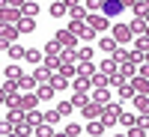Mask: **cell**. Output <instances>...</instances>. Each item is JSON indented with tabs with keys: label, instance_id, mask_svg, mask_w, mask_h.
Listing matches in <instances>:
<instances>
[{
	"label": "cell",
	"instance_id": "6da1fadb",
	"mask_svg": "<svg viewBox=\"0 0 149 137\" xmlns=\"http://www.w3.org/2000/svg\"><path fill=\"white\" fill-rule=\"evenodd\" d=\"M84 24H90L95 33H104V30H110V27H113V24H110V18H107V15H98V12L86 15V21H84Z\"/></svg>",
	"mask_w": 149,
	"mask_h": 137
},
{
	"label": "cell",
	"instance_id": "7a4b0ae2",
	"mask_svg": "<svg viewBox=\"0 0 149 137\" xmlns=\"http://www.w3.org/2000/svg\"><path fill=\"white\" fill-rule=\"evenodd\" d=\"M24 12H18L15 6H0V24H18Z\"/></svg>",
	"mask_w": 149,
	"mask_h": 137
},
{
	"label": "cell",
	"instance_id": "3957f363",
	"mask_svg": "<svg viewBox=\"0 0 149 137\" xmlns=\"http://www.w3.org/2000/svg\"><path fill=\"white\" fill-rule=\"evenodd\" d=\"M119 113H122L119 104H104V107H102V119H104V125H113V122H119Z\"/></svg>",
	"mask_w": 149,
	"mask_h": 137
},
{
	"label": "cell",
	"instance_id": "277c9868",
	"mask_svg": "<svg viewBox=\"0 0 149 137\" xmlns=\"http://www.w3.org/2000/svg\"><path fill=\"white\" fill-rule=\"evenodd\" d=\"M54 39L63 45V48H78V36H74L72 30H57V33H54Z\"/></svg>",
	"mask_w": 149,
	"mask_h": 137
},
{
	"label": "cell",
	"instance_id": "5b68a950",
	"mask_svg": "<svg viewBox=\"0 0 149 137\" xmlns=\"http://www.w3.org/2000/svg\"><path fill=\"white\" fill-rule=\"evenodd\" d=\"M122 9L125 6H122L119 0H102V15H107V18H116Z\"/></svg>",
	"mask_w": 149,
	"mask_h": 137
},
{
	"label": "cell",
	"instance_id": "8992f818",
	"mask_svg": "<svg viewBox=\"0 0 149 137\" xmlns=\"http://www.w3.org/2000/svg\"><path fill=\"white\" fill-rule=\"evenodd\" d=\"M131 27H128V24H113V39L119 42V45H125V42H131Z\"/></svg>",
	"mask_w": 149,
	"mask_h": 137
},
{
	"label": "cell",
	"instance_id": "52a82bcc",
	"mask_svg": "<svg viewBox=\"0 0 149 137\" xmlns=\"http://www.w3.org/2000/svg\"><path fill=\"white\" fill-rule=\"evenodd\" d=\"M69 18L72 21H86V6H81V3H69Z\"/></svg>",
	"mask_w": 149,
	"mask_h": 137
},
{
	"label": "cell",
	"instance_id": "ba28073f",
	"mask_svg": "<svg viewBox=\"0 0 149 137\" xmlns=\"http://www.w3.org/2000/svg\"><path fill=\"white\" fill-rule=\"evenodd\" d=\"M102 107H104V104H98V102H86L81 110H84L86 119H95V116H102Z\"/></svg>",
	"mask_w": 149,
	"mask_h": 137
},
{
	"label": "cell",
	"instance_id": "9c48e42d",
	"mask_svg": "<svg viewBox=\"0 0 149 137\" xmlns=\"http://www.w3.org/2000/svg\"><path fill=\"white\" fill-rule=\"evenodd\" d=\"M48 83H51L54 90L60 92V90H66V86H69V78H66L63 72H54V74H51V81H48Z\"/></svg>",
	"mask_w": 149,
	"mask_h": 137
},
{
	"label": "cell",
	"instance_id": "30bf717a",
	"mask_svg": "<svg viewBox=\"0 0 149 137\" xmlns=\"http://www.w3.org/2000/svg\"><path fill=\"white\" fill-rule=\"evenodd\" d=\"M134 66H137V63H131V60H125V63H119V74H122V78H125V81H131L134 78V74H137V69H134Z\"/></svg>",
	"mask_w": 149,
	"mask_h": 137
},
{
	"label": "cell",
	"instance_id": "8fae6325",
	"mask_svg": "<svg viewBox=\"0 0 149 137\" xmlns=\"http://www.w3.org/2000/svg\"><path fill=\"white\" fill-rule=\"evenodd\" d=\"M0 36H3V39H9V42H15L18 36H21V30L12 27V24H0Z\"/></svg>",
	"mask_w": 149,
	"mask_h": 137
},
{
	"label": "cell",
	"instance_id": "7c38bea8",
	"mask_svg": "<svg viewBox=\"0 0 149 137\" xmlns=\"http://www.w3.org/2000/svg\"><path fill=\"white\" fill-rule=\"evenodd\" d=\"M98 48H102L104 54H113L116 48H119V42L113 39V36H102V42H98Z\"/></svg>",
	"mask_w": 149,
	"mask_h": 137
},
{
	"label": "cell",
	"instance_id": "4fadbf2b",
	"mask_svg": "<svg viewBox=\"0 0 149 137\" xmlns=\"http://www.w3.org/2000/svg\"><path fill=\"white\" fill-rule=\"evenodd\" d=\"M42 119H45V116H42L39 110H36V107H33V110H27V113H24V122H27L30 128H36V125H42Z\"/></svg>",
	"mask_w": 149,
	"mask_h": 137
},
{
	"label": "cell",
	"instance_id": "5bb4252c",
	"mask_svg": "<svg viewBox=\"0 0 149 137\" xmlns=\"http://www.w3.org/2000/svg\"><path fill=\"white\" fill-rule=\"evenodd\" d=\"M60 15H69V3L66 0H54L51 3V18H60Z\"/></svg>",
	"mask_w": 149,
	"mask_h": 137
},
{
	"label": "cell",
	"instance_id": "9a60e30c",
	"mask_svg": "<svg viewBox=\"0 0 149 137\" xmlns=\"http://www.w3.org/2000/svg\"><path fill=\"white\" fill-rule=\"evenodd\" d=\"M39 102H42V98H39V95H36V92L30 90V95H21V110H33Z\"/></svg>",
	"mask_w": 149,
	"mask_h": 137
},
{
	"label": "cell",
	"instance_id": "2e32d148",
	"mask_svg": "<svg viewBox=\"0 0 149 137\" xmlns=\"http://www.w3.org/2000/svg\"><path fill=\"white\" fill-rule=\"evenodd\" d=\"M24 60H27L30 66H39L45 60V51H36V48H27V54H24Z\"/></svg>",
	"mask_w": 149,
	"mask_h": 137
},
{
	"label": "cell",
	"instance_id": "e0dca14e",
	"mask_svg": "<svg viewBox=\"0 0 149 137\" xmlns=\"http://www.w3.org/2000/svg\"><path fill=\"white\" fill-rule=\"evenodd\" d=\"M131 102H134V107H137L140 113H149V95H146V92H137Z\"/></svg>",
	"mask_w": 149,
	"mask_h": 137
},
{
	"label": "cell",
	"instance_id": "ac0fdd59",
	"mask_svg": "<svg viewBox=\"0 0 149 137\" xmlns=\"http://www.w3.org/2000/svg\"><path fill=\"white\" fill-rule=\"evenodd\" d=\"M78 74H84V78H93V74H95L93 60H81V63H78Z\"/></svg>",
	"mask_w": 149,
	"mask_h": 137
},
{
	"label": "cell",
	"instance_id": "d6986e66",
	"mask_svg": "<svg viewBox=\"0 0 149 137\" xmlns=\"http://www.w3.org/2000/svg\"><path fill=\"white\" fill-rule=\"evenodd\" d=\"M33 74H36V78H39V83H48V81H51V74H54V72L48 69L45 63H39V66H36V72H33Z\"/></svg>",
	"mask_w": 149,
	"mask_h": 137
},
{
	"label": "cell",
	"instance_id": "ffe728a7",
	"mask_svg": "<svg viewBox=\"0 0 149 137\" xmlns=\"http://www.w3.org/2000/svg\"><path fill=\"white\" fill-rule=\"evenodd\" d=\"M131 86H134L137 92H149V78H143V74H134V78H131Z\"/></svg>",
	"mask_w": 149,
	"mask_h": 137
},
{
	"label": "cell",
	"instance_id": "44dd1931",
	"mask_svg": "<svg viewBox=\"0 0 149 137\" xmlns=\"http://www.w3.org/2000/svg\"><path fill=\"white\" fill-rule=\"evenodd\" d=\"M18 30H21V33H33V30H36V18H30V15H21V21H18Z\"/></svg>",
	"mask_w": 149,
	"mask_h": 137
},
{
	"label": "cell",
	"instance_id": "7402d4cb",
	"mask_svg": "<svg viewBox=\"0 0 149 137\" xmlns=\"http://www.w3.org/2000/svg\"><path fill=\"white\" fill-rule=\"evenodd\" d=\"M6 78H9V81H21V78H24V69H21L18 63H9V66H6Z\"/></svg>",
	"mask_w": 149,
	"mask_h": 137
},
{
	"label": "cell",
	"instance_id": "603a6c76",
	"mask_svg": "<svg viewBox=\"0 0 149 137\" xmlns=\"http://www.w3.org/2000/svg\"><path fill=\"white\" fill-rule=\"evenodd\" d=\"M54 92H57V90H54V86H51V83H42V86H39V90H36V95H39V98H42V102H51V98H54Z\"/></svg>",
	"mask_w": 149,
	"mask_h": 137
},
{
	"label": "cell",
	"instance_id": "cb8c5ba5",
	"mask_svg": "<svg viewBox=\"0 0 149 137\" xmlns=\"http://www.w3.org/2000/svg\"><path fill=\"white\" fill-rule=\"evenodd\" d=\"M93 102H98V104H107V102H110V92H107V86H95V92H93Z\"/></svg>",
	"mask_w": 149,
	"mask_h": 137
},
{
	"label": "cell",
	"instance_id": "d4e9b609",
	"mask_svg": "<svg viewBox=\"0 0 149 137\" xmlns=\"http://www.w3.org/2000/svg\"><path fill=\"white\" fill-rule=\"evenodd\" d=\"M60 51H63V45H60L57 39L45 42V57H60Z\"/></svg>",
	"mask_w": 149,
	"mask_h": 137
},
{
	"label": "cell",
	"instance_id": "484cf974",
	"mask_svg": "<svg viewBox=\"0 0 149 137\" xmlns=\"http://www.w3.org/2000/svg\"><path fill=\"white\" fill-rule=\"evenodd\" d=\"M78 60V48H63L60 51V63H74Z\"/></svg>",
	"mask_w": 149,
	"mask_h": 137
},
{
	"label": "cell",
	"instance_id": "4316f807",
	"mask_svg": "<svg viewBox=\"0 0 149 137\" xmlns=\"http://www.w3.org/2000/svg\"><path fill=\"white\" fill-rule=\"evenodd\" d=\"M119 125H122V128L137 125V116H134V113H128V110H122V113H119Z\"/></svg>",
	"mask_w": 149,
	"mask_h": 137
},
{
	"label": "cell",
	"instance_id": "83f0119b",
	"mask_svg": "<svg viewBox=\"0 0 149 137\" xmlns=\"http://www.w3.org/2000/svg\"><path fill=\"white\" fill-rule=\"evenodd\" d=\"M116 95L122 98V102H128V98H134V95H137V90H134V86H131V83H122Z\"/></svg>",
	"mask_w": 149,
	"mask_h": 137
},
{
	"label": "cell",
	"instance_id": "f1b7e54d",
	"mask_svg": "<svg viewBox=\"0 0 149 137\" xmlns=\"http://www.w3.org/2000/svg\"><path fill=\"white\" fill-rule=\"evenodd\" d=\"M128 27H131V33H134V36H143V33H146V18H134Z\"/></svg>",
	"mask_w": 149,
	"mask_h": 137
},
{
	"label": "cell",
	"instance_id": "f546056e",
	"mask_svg": "<svg viewBox=\"0 0 149 137\" xmlns=\"http://www.w3.org/2000/svg\"><path fill=\"white\" fill-rule=\"evenodd\" d=\"M18 83H21V90H36V83H39V78H36V74H24V78H21Z\"/></svg>",
	"mask_w": 149,
	"mask_h": 137
},
{
	"label": "cell",
	"instance_id": "4dcf8cb0",
	"mask_svg": "<svg viewBox=\"0 0 149 137\" xmlns=\"http://www.w3.org/2000/svg\"><path fill=\"white\" fill-rule=\"evenodd\" d=\"M12 60H24V54H27V48H21V45H15V42H12L9 45V51H6Z\"/></svg>",
	"mask_w": 149,
	"mask_h": 137
},
{
	"label": "cell",
	"instance_id": "1f68e13d",
	"mask_svg": "<svg viewBox=\"0 0 149 137\" xmlns=\"http://www.w3.org/2000/svg\"><path fill=\"white\" fill-rule=\"evenodd\" d=\"M131 9H134V18H146V15H149V6H146V0H137V3H134Z\"/></svg>",
	"mask_w": 149,
	"mask_h": 137
},
{
	"label": "cell",
	"instance_id": "d6a6232c",
	"mask_svg": "<svg viewBox=\"0 0 149 137\" xmlns=\"http://www.w3.org/2000/svg\"><path fill=\"white\" fill-rule=\"evenodd\" d=\"M86 131H90V134H104V131H107V125H104V119H102V122L93 119L90 125H86Z\"/></svg>",
	"mask_w": 149,
	"mask_h": 137
},
{
	"label": "cell",
	"instance_id": "836d02e7",
	"mask_svg": "<svg viewBox=\"0 0 149 137\" xmlns=\"http://www.w3.org/2000/svg\"><path fill=\"white\" fill-rule=\"evenodd\" d=\"M90 86H93V81L84 78V74H78V78H74V83H72V90H90Z\"/></svg>",
	"mask_w": 149,
	"mask_h": 137
},
{
	"label": "cell",
	"instance_id": "e575fe53",
	"mask_svg": "<svg viewBox=\"0 0 149 137\" xmlns=\"http://www.w3.org/2000/svg\"><path fill=\"white\" fill-rule=\"evenodd\" d=\"M90 81H93V86H110V74L102 72V74H93Z\"/></svg>",
	"mask_w": 149,
	"mask_h": 137
},
{
	"label": "cell",
	"instance_id": "d590c367",
	"mask_svg": "<svg viewBox=\"0 0 149 137\" xmlns=\"http://www.w3.org/2000/svg\"><path fill=\"white\" fill-rule=\"evenodd\" d=\"M116 69H119L116 57H113V60H104V63H102V72H104V74H116Z\"/></svg>",
	"mask_w": 149,
	"mask_h": 137
},
{
	"label": "cell",
	"instance_id": "8d00e7d4",
	"mask_svg": "<svg viewBox=\"0 0 149 137\" xmlns=\"http://www.w3.org/2000/svg\"><path fill=\"white\" fill-rule=\"evenodd\" d=\"M24 15H30V18H36V15H39V3H36V0H30V3H24Z\"/></svg>",
	"mask_w": 149,
	"mask_h": 137
},
{
	"label": "cell",
	"instance_id": "74e56055",
	"mask_svg": "<svg viewBox=\"0 0 149 137\" xmlns=\"http://www.w3.org/2000/svg\"><path fill=\"white\" fill-rule=\"evenodd\" d=\"M72 104H74V107H84V104H86V95H84V90H74V95H72Z\"/></svg>",
	"mask_w": 149,
	"mask_h": 137
},
{
	"label": "cell",
	"instance_id": "f35d334b",
	"mask_svg": "<svg viewBox=\"0 0 149 137\" xmlns=\"http://www.w3.org/2000/svg\"><path fill=\"white\" fill-rule=\"evenodd\" d=\"M60 119H63V116H60V110H57V107H54V110H48V113H45V122H51V125H57Z\"/></svg>",
	"mask_w": 149,
	"mask_h": 137
},
{
	"label": "cell",
	"instance_id": "ab89813d",
	"mask_svg": "<svg viewBox=\"0 0 149 137\" xmlns=\"http://www.w3.org/2000/svg\"><path fill=\"white\" fill-rule=\"evenodd\" d=\"M93 57H95L93 48H78V63H81V60H93Z\"/></svg>",
	"mask_w": 149,
	"mask_h": 137
},
{
	"label": "cell",
	"instance_id": "60d3db41",
	"mask_svg": "<svg viewBox=\"0 0 149 137\" xmlns=\"http://www.w3.org/2000/svg\"><path fill=\"white\" fill-rule=\"evenodd\" d=\"M57 110H60V116H69L72 110H74V104H72V102H60V104H57Z\"/></svg>",
	"mask_w": 149,
	"mask_h": 137
},
{
	"label": "cell",
	"instance_id": "b9f144b4",
	"mask_svg": "<svg viewBox=\"0 0 149 137\" xmlns=\"http://www.w3.org/2000/svg\"><path fill=\"white\" fill-rule=\"evenodd\" d=\"M149 48V36L143 33V36H137V51H146Z\"/></svg>",
	"mask_w": 149,
	"mask_h": 137
},
{
	"label": "cell",
	"instance_id": "7bdbcfd3",
	"mask_svg": "<svg viewBox=\"0 0 149 137\" xmlns=\"http://www.w3.org/2000/svg\"><path fill=\"white\" fill-rule=\"evenodd\" d=\"M81 131H84V128L78 125V122H72V125H66V134H69V137H74V134H81Z\"/></svg>",
	"mask_w": 149,
	"mask_h": 137
},
{
	"label": "cell",
	"instance_id": "ee69618b",
	"mask_svg": "<svg viewBox=\"0 0 149 137\" xmlns=\"http://www.w3.org/2000/svg\"><path fill=\"white\" fill-rule=\"evenodd\" d=\"M84 6L90 12H95V9H102V0H84Z\"/></svg>",
	"mask_w": 149,
	"mask_h": 137
},
{
	"label": "cell",
	"instance_id": "f6af8a7d",
	"mask_svg": "<svg viewBox=\"0 0 149 137\" xmlns=\"http://www.w3.org/2000/svg\"><path fill=\"white\" fill-rule=\"evenodd\" d=\"M137 122H140V128H146V131H149V113H140V116H137Z\"/></svg>",
	"mask_w": 149,
	"mask_h": 137
},
{
	"label": "cell",
	"instance_id": "bcb514c9",
	"mask_svg": "<svg viewBox=\"0 0 149 137\" xmlns=\"http://www.w3.org/2000/svg\"><path fill=\"white\" fill-rule=\"evenodd\" d=\"M24 3L27 0H6V6H15V9H24Z\"/></svg>",
	"mask_w": 149,
	"mask_h": 137
},
{
	"label": "cell",
	"instance_id": "7dc6e473",
	"mask_svg": "<svg viewBox=\"0 0 149 137\" xmlns=\"http://www.w3.org/2000/svg\"><path fill=\"white\" fill-rule=\"evenodd\" d=\"M137 74H143V78H149V63H140V69H137Z\"/></svg>",
	"mask_w": 149,
	"mask_h": 137
},
{
	"label": "cell",
	"instance_id": "c3c4849f",
	"mask_svg": "<svg viewBox=\"0 0 149 137\" xmlns=\"http://www.w3.org/2000/svg\"><path fill=\"white\" fill-rule=\"evenodd\" d=\"M9 45H12V42H9V39H3V36H0V51H9Z\"/></svg>",
	"mask_w": 149,
	"mask_h": 137
},
{
	"label": "cell",
	"instance_id": "681fc988",
	"mask_svg": "<svg viewBox=\"0 0 149 137\" xmlns=\"http://www.w3.org/2000/svg\"><path fill=\"white\" fill-rule=\"evenodd\" d=\"M119 3H122V6H134V3H137V0H119Z\"/></svg>",
	"mask_w": 149,
	"mask_h": 137
},
{
	"label": "cell",
	"instance_id": "f907efd6",
	"mask_svg": "<svg viewBox=\"0 0 149 137\" xmlns=\"http://www.w3.org/2000/svg\"><path fill=\"white\" fill-rule=\"evenodd\" d=\"M143 60H146V63H149V48H146V51H143Z\"/></svg>",
	"mask_w": 149,
	"mask_h": 137
},
{
	"label": "cell",
	"instance_id": "816d5d0a",
	"mask_svg": "<svg viewBox=\"0 0 149 137\" xmlns=\"http://www.w3.org/2000/svg\"><path fill=\"white\" fill-rule=\"evenodd\" d=\"M146 27H149V15H146Z\"/></svg>",
	"mask_w": 149,
	"mask_h": 137
},
{
	"label": "cell",
	"instance_id": "f5cc1de1",
	"mask_svg": "<svg viewBox=\"0 0 149 137\" xmlns=\"http://www.w3.org/2000/svg\"><path fill=\"white\" fill-rule=\"evenodd\" d=\"M146 6H149V0H146Z\"/></svg>",
	"mask_w": 149,
	"mask_h": 137
}]
</instances>
